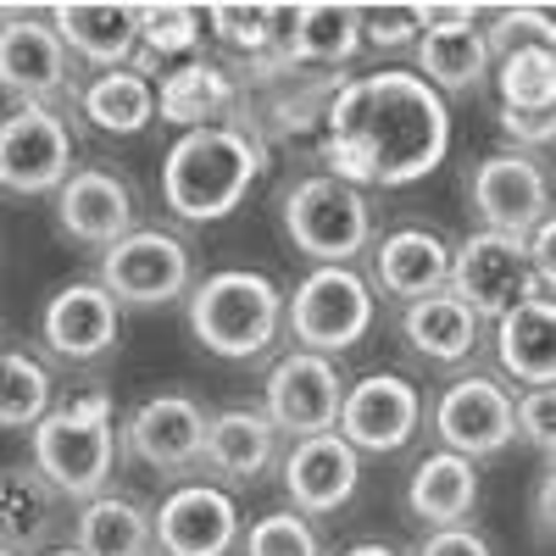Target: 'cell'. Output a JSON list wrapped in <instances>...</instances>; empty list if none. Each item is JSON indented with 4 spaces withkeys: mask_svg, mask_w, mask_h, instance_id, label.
Here are the masks:
<instances>
[{
    "mask_svg": "<svg viewBox=\"0 0 556 556\" xmlns=\"http://www.w3.org/2000/svg\"><path fill=\"white\" fill-rule=\"evenodd\" d=\"M523 251H529V267H534L540 285H556V223L551 217H540L523 235Z\"/></svg>",
    "mask_w": 556,
    "mask_h": 556,
    "instance_id": "60d3db41",
    "label": "cell"
},
{
    "mask_svg": "<svg viewBox=\"0 0 556 556\" xmlns=\"http://www.w3.org/2000/svg\"><path fill=\"white\" fill-rule=\"evenodd\" d=\"M401 334L417 356H429L440 367H456V362H468L473 345H479V317L462 306L451 290L429 295V301H412L406 317H401Z\"/></svg>",
    "mask_w": 556,
    "mask_h": 556,
    "instance_id": "f1b7e54d",
    "label": "cell"
},
{
    "mask_svg": "<svg viewBox=\"0 0 556 556\" xmlns=\"http://www.w3.org/2000/svg\"><path fill=\"white\" fill-rule=\"evenodd\" d=\"M0 556H17V551H7V545H0Z\"/></svg>",
    "mask_w": 556,
    "mask_h": 556,
    "instance_id": "bcb514c9",
    "label": "cell"
},
{
    "mask_svg": "<svg viewBox=\"0 0 556 556\" xmlns=\"http://www.w3.org/2000/svg\"><path fill=\"white\" fill-rule=\"evenodd\" d=\"M184 312H190L195 345L223 362L262 356L285 329V295H278L267 273H251V267H223L201 278V285H190Z\"/></svg>",
    "mask_w": 556,
    "mask_h": 556,
    "instance_id": "3957f363",
    "label": "cell"
},
{
    "mask_svg": "<svg viewBox=\"0 0 556 556\" xmlns=\"http://www.w3.org/2000/svg\"><path fill=\"white\" fill-rule=\"evenodd\" d=\"M513 434L529 440L540 456H551V445H556V395L551 390H523V401H513Z\"/></svg>",
    "mask_w": 556,
    "mask_h": 556,
    "instance_id": "74e56055",
    "label": "cell"
},
{
    "mask_svg": "<svg viewBox=\"0 0 556 556\" xmlns=\"http://www.w3.org/2000/svg\"><path fill=\"white\" fill-rule=\"evenodd\" d=\"M285 323L301 351L334 362L374 329V285L356 267H312L285 295Z\"/></svg>",
    "mask_w": 556,
    "mask_h": 556,
    "instance_id": "8992f818",
    "label": "cell"
},
{
    "mask_svg": "<svg viewBox=\"0 0 556 556\" xmlns=\"http://www.w3.org/2000/svg\"><path fill=\"white\" fill-rule=\"evenodd\" d=\"M445 290H451L462 306H468L479 323H495L501 312H513V306L529 301V295L556 301V285H540V278H534L523 240L490 235V228H479V235H468V240L451 251V278H445Z\"/></svg>",
    "mask_w": 556,
    "mask_h": 556,
    "instance_id": "52a82bcc",
    "label": "cell"
},
{
    "mask_svg": "<svg viewBox=\"0 0 556 556\" xmlns=\"http://www.w3.org/2000/svg\"><path fill=\"white\" fill-rule=\"evenodd\" d=\"M45 412H51V374L23 351H0V429H34Z\"/></svg>",
    "mask_w": 556,
    "mask_h": 556,
    "instance_id": "836d02e7",
    "label": "cell"
},
{
    "mask_svg": "<svg viewBox=\"0 0 556 556\" xmlns=\"http://www.w3.org/2000/svg\"><path fill=\"white\" fill-rule=\"evenodd\" d=\"M495 356H501V374L518 379L523 390H551L556 384V301L529 295L513 312H501Z\"/></svg>",
    "mask_w": 556,
    "mask_h": 556,
    "instance_id": "7402d4cb",
    "label": "cell"
},
{
    "mask_svg": "<svg viewBox=\"0 0 556 556\" xmlns=\"http://www.w3.org/2000/svg\"><path fill=\"white\" fill-rule=\"evenodd\" d=\"M362 45H379V51H406V45H417L412 7H362Z\"/></svg>",
    "mask_w": 556,
    "mask_h": 556,
    "instance_id": "f35d334b",
    "label": "cell"
},
{
    "mask_svg": "<svg viewBox=\"0 0 556 556\" xmlns=\"http://www.w3.org/2000/svg\"><path fill=\"white\" fill-rule=\"evenodd\" d=\"M51 506H56V490L34 468H0V545L17 556L34 551L51 534Z\"/></svg>",
    "mask_w": 556,
    "mask_h": 556,
    "instance_id": "1f68e13d",
    "label": "cell"
},
{
    "mask_svg": "<svg viewBox=\"0 0 556 556\" xmlns=\"http://www.w3.org/2000/svg\"><path fill=\"white\" fill-rule=\"evenodd\" d=\"M490 56H513L523 45H551V12L545 7H506L495 28H484Z\"/></svg>",
    "mask_w": 556,
    "mask_h": 556,
    "instance_id": "8d00e7d4",
    "label": "cell"
},
{
    "mask_svg": "<svg viewBox=\"0 0 556 556\" xmlns=\"http://www.w3.org/2000/svg\"><path fill=\"white\" fill-rule=\"evenodd\" d=\"M495 89H501V112L551 117V106H556V56H551V45H523V51L501 56Z\"/></svg>",
    "mask_w": 556,
    "mask_h": 556,
    "instance_id": "d6a6232c",
    "label": "cell"
},
{
    "mask_svg": "<svg viewBox=\"0 0 556 556\" xmlns=\"http://www.w3.org/2000/svg\"><path fill=\"white\" fill-rule=\"evenodd\" d=\"M262 417L273 424V434H334L340 424V401H345V384H340V367L329 356H312V351H295L285 356L267 374V390H262Z\"/></svg>",
    "mask_w": 556,
    "mask_h": 556,
    "instance_id": "30bf717a",
    "label": "cell"
},
{
    "mask_svg": "<svg viewBox=\"0 0 556 556\" xmlns=\"http://www.w3.org/2000/svg\"><path fill=\"white\" fill-rule=\"evenodd\" d=\"M96 285L117 306H167L190 295V251L184 240L162 235V228H134L101 256Z\"/></svg>",
    "mask_w": 556,
    "mask_h": 556,
    "instance_id": "ba28073f",
    "label": "cell"
},
{
    "mask_svg": "<svg viewBox=\"0 0 556 556\" xmlns=\"http://www.w3.org/2000/svg\"><path fill=\"white\" fill-rule=\"evenodd\" d=\"M45 23L56 28L67 56L96 62L101 73L128 67L139 51V7H123V0H62Z\"/></svg>",
    "mask_w": 556,
    "mask_h": 556,
    "instance_id": "44dd1931",
    "label": "cell"
},
{
    "mask_svg": "<svg viewBox=\"0 0 556 556\" xmlns=\"http://www.w3.org/2000/svg\"><path fill=\"white\" fill-rule=\"evenodd\" d=\"M285 235L317 267H351V256L374 245V206L356 184L312 173L285 190Z\"/></svg>",
    "mask_w": 556,
    "mask_h": 556,
    "instance_id": "5b68a950",
    "label": "cell"
},
{
    "mask_svg": "<svg viewBox=\"0 0 556 556\" xmlns=\"http://www.w3.org/2000/svg\"><path fill=\"white\" fill-rule=\"evenodd\" d=\"M479 506V468L468 456H451V451H434L412 468L406 479V513L429 529H456L468 523Z\"/></svg>",
    "mask_w": 556,
    "mask_h": 556,
    "instance_id": "cb8c5ba5",
    "label": "cell"
},
{
    "mask_svg": "<svg viewBox=\"0 0 556 556\" xmlns=\"http://www.w3.org/2000/svg\"><path fill=\"white\" fill-rule=\"evenodd\" d=\"M73 173V134L51 106H17L0 117V190L12 195H45L62 190Z\"/></svg>",
    "mask_w": 556,
    "mask_h": 556,
    "instance_id": "7c38bea8",
    "label": "cell"
},
{
    "mask_svg": "<svg viewBox=\"0 0 556 556\" xmlns=\"http://www.w3.org/2000/svg\"><path fill=\"white\" fill-rule=\"evenodd\" d=\"M78 106H84L89 123L106 128V134H146L151 117H156L151 73H139V67H112V73H101V78L84 84Z\"/></svg>",
    "mask_w": 556,
    "mask_h": 556,
    "instance_id": "4dcf8cb0",
    "label": "cell"
},
{
    "mask_svg": "<svg viewBox=\"0 0 556 556\" xmlns=\"http://www.w3.org/2000/svg\"><path fill=\"white\" fill-rule=\"evenodd\" d=\"M412 556H495V551H490V540L479 529L456 523V529H429L424 545H417Z\"/></svg>",
    "mask_w": 556,
    "mask_h": 556,
    "instance_id": "ab89813d",
    "label": "cell"
},
{
    "mask_svg": "<svg viewBox=\"0 0 556 556\" xmlns=\"http://www.w3.org/2000/svg\"><path fill=\"white\" fill-rule=\"evenodd\" d=\"M445 278H451V245L429 228H395L374 251V285L406 306L440 295Z\"/></svg>",
    "mask_w": 556,
    "mask_h": 556,
    "instance_id": "603a6c76",
    "label": "cell"
},
{
    "mask_svg": "<svg viewBox=\"0 0 556 556\" xmlns=\"http://www.w3.org/2000/svg\"><path fill=\"white\" fill-rule=\"evenodd\" d=\"M267 167V146L245 123H217V128H190L162 162V201L184 223H217L228 217L251 184Z\"/></svg>",
    "mask_w": 556,
    "mask_h": 556,
    "instance_id": "7a4b0ae2",
    "label": "cell"
},
{
    "mask_svg": "<svg viewBox=\"0 0 556 556\" xmlns=\"http://www.w3.org/2000/svg\"><path fill=\"white\" fill-rule=\"evenodd\" d=\"M45 556H84V551H73V545H56V551H45Z\"/></svg>",
    "mask_w": 556,
    "mask_h": 556,
    "instance_id": "f6af8a7d",
    "label": "cell"
},
{
    "mask_svg": "<svg viewBox=\"0 0 556 556\" xmlns=\"http://www.w3.org/2000/svg\"><path fill=\"white\" fill-rule=\"evenodd\" d=\"M67 51L39 12H0V89L23 106H45L67 89Z\"/></svg>",
    "mask_w": 556,
    "mask_h": 556,
    "instance_id": "2e32d148",
    "label": "cell"
},
{
    "mask_svg": "<svg viewBox=\"0 0 556 556\" xmlns=\"http://www.w3.org/2000/svg\"><path fill=\"white\" fill-rule=\"evenodd\" d=\"M534 534L551 540V479H540V495H534Z\"/></svg>",
    "mask_w": 556,
    "mask_h": 556,
    "instance_id": "7bdbcfd3",
    "label": "cell"
},
{
    "mask_svg": "<svg viewBox=\"0 0 556 556\" xmlns=\"http://www.w3.org/2000/svg\"><path fill=\"white\" fill-rule=\"evenodd\" d=\"M417 424H424V395H417L412 379L401 374H367L345 390L340 401V424L334 434L362 456H390L401 445H412Z\"/></svg>",
    "mask_w": 556,
    "mask_h": 556,
    "instance_id": "8fae6325",
    "label": "cell"
},
{
    "mask_svg": "<svg viewBox=\"0 0 556 556\" xmlns=\"http://www.w3.org/2000/svg\"><path fill=\"white\" fill-rule=\"evenodd\" d=\"M156 112L167 123H178L184 134L190 128H217L240 112V78L217 67V62H184L162 78L156 89Z\"/></svg>",
    "mask_w": 556,
    "mask_h": 556,
    "instance_id": "d4e9b609",
    "label": "cell"
},
{
    "mask_svg": "<svg viewBox=\"0 0 556 556\" xmlns=\"http://www.w3.org/2000/svg\"><path fill=\"white\" fill-rule=\"evenodd\" d=\"M434 434L451 456H468L473 468L484 456H501L506 445H513V395H506L495 379L484 374H468V379H456L440 406H434Z\"/></svg>",
    "mask_w": 556,
    "mask_h": 556,
    "instance_id": "5bb4252c",
    "label": "cell"
},
{
    "mask_svg": "<svg viewBox=\"0 0 556 556\" xmlns=\"http://www.w3.org/2000/svg\"><path fill=\"white\" fill-rule=\"evenodd\" d=\"M117 323H123L117 301L101 285L78 278V285H62L51 301H45L39 334H45V345H51L62 362H96V356L112 351Z\"/></svg>",
    "mask_w": 556,
    "mask_h": 556,
    "instance_id": "ffe728a7",
    "label": "cell"
},
{
    "mask_svg": "<svg viewBox=\"0 0 556 556\" xmlns=\"http://www.w3.org/2000/svg\"><path fill=\"white\" fill-rule=\"evenodd\" d=\"M73 551H84V556H151V513L128 495L84 501Z\"/></svg>",
    "mask_w": 556,
    "mask_h": 556,
    "instance_id": "f546056e",
    "label": "cell"
},
{
    "mask_svg": "<svg viewBox=\"0 0 556 556\" xmlns=\"http://www.w3.org/2000/svg\"><path fill=\"white\" fill-rule=\"evenodd\" d=\"M56 223L67 240L106 251L123 235H134V190L106 167H78L56 190Z\"/></svg>",
    "mask_w": 556,
    "mask_h": 556,
    "instance_id": "d6986e66",
    "label": "cell"
},
{
    "mask_svg": "<svg viewBox=\"0 0 556 556\" xmlns=\"http://www.w3.org/2000/svg\"><path fill=\"white\" fill-rule=\"evenodd\" d=\"M417 17V78H424L434 96H456V89H473L490 73V45L479 28L473 7H412Z\"/></svg>",
    "mask_w": 556,
    "mask_h": 556,
    "instance_id": "9c48e42d",
    "label": "cell"
},
{
    "mask_svg": "<svg viewBox=\"0 0 556 556\" xmlns=\"http://www.w3.org/2000/svg\"><path fill=\"white\" fill-rule=\"evenodd\" d=\"M201 28H206L201 7H184V0H173V7H139V51H146L139 73L162 56H190L201 45Z\"/></svg>",
    "mask_w": 556,
    "mask_h": 556,
    "instance_id": "e575fe53",
    "label": "cell"
},
{
    "mask_svg": "<svg viewBox=\"0 0 556 556\" xmlns=\"http://www.w3.org/2000/svg\"><path fill=\"white\" fill-rule=\"evenodd\" d=\"M117 468V424H112V395H78L67 406H51L34 424V473L67 501H96L106 495Z\"/></svg>",
    "mask_w": 556,
    "mask_h": 556,
    "instance_id": "277c9868",
    "label": "cell"
},
{
    "mask_svg": "<svg viewBox=\"0 0 556 556\" xmlns=\"http://www.w3.org/2000/svg\"><path fill=\"white\" fill-rule=\"evenodd\" d=\"M451 151V112L417 73H367L323 106L329 173L356 190H401L429 178Z\"/></svg>",
    "mask_w": 556,
    "mask_h": 556,
    "instance_id": "6da1fadb",
    "label": "cell"
},
{
    "mask_svg": "<svg viewBox=\"0 0 556 556\" xmlns=\"http://www.w3.org/2000/svg\"><path fill=\"white\" fill-rule=\"evenodd\" d=\"M345 556H401V551H390V545H379V540H362V545H351Z\"/></svg>",
    "mask_w": 556,
    "mask_h": 556,
    "instance_id": "ee69618b",
    "label": "cell"
},
{
    "mask_svg": "<svg viewBox=\"0 0 556 556\" xmlns=\"http://www.w3.org/2000/svg\"><path fill=\"white\" fill-rule=\"evenodd\" d=\"M362 51V7H340V0H312V7H290L285 28V67H340Z\"/></svg>",
    "mask_w": 556,
    "mask_h": 556,
    "instance_id": "4316f807",
    "label": "cell"
},
{
    "mask_svg": "<svg viewBox=\"0 0 556 556\" xmlns=\"http://www.w3.org/2000/svg\"><path fill=\"white\" fill-rule=\"evenodd\" d=\"M240 540V506L217 484H178L151 513V545L162 556H228Z\"/></svg>",
    "mask_w": 556,
    "mask_h": 556,
    "instance_id": "4fadbf2b",
    "label": "cell"
},
{
    "mask_svg": "<svg viewBox=\"0 0 556 556\" xmlns=\"http://www.w3.org/2000/svg\"><path fill=\"white\" fill-rule=\"evenodd\" d=\"M278 456V434L262 412H217L206 417V445H201V468H212L217 479H235V484H251L273 468Z\"/></svg>",
    "mask_w": 556,
    "mask_h": 556,
    "instance_id": "484cf974",
    "label": "cell"
},
{
    "mask_svg": "<svg viewBox=\"0 0 556 556\" xmlns=\"http://www.w3.org/2000/svg\"><path fill=\"white\" fill-rule=\"evenodd\" d=\"M501 128L513 146H551V117H523V112H501Z\"/></svg>",
    "mask_w": 556,
    "mask_h": 556,
    "instance_id": "b9f144b4",
    "label": "cell"
},
{
    "mask_svg": "<svg viewBox=\"0 0 556 556\" xmlns=\"http://www.w3.org/2000/svg\"><path fill=\"white\" fill-rule=\"evenodd\" d=\"M201 445H206V412L195 395H151L139 401L128 417V451L156 473H190L201 468Z\"/></svg>",
    "mask_w": 556,
    "mask_h": 556,
    "instance_id": "e0dca14e",
    "label": "cell"
},
{
    "mask_svg": "<svg viewBox=\"0 0 556 556\" xmlns=\"http://www.w3.org/2000/svg\"><path fill=\"white\" fill-rule=\"evenodd\" d=\"M245 556H323V540H317L312 518H301V513H267L251 523Z\"/></svg>",
    "mask_w": 556,
    "mask_h": 556,
    "instance_id": "d590c367",
    "label": "cell"
},
{
    "mask_svg": "<svg viewBox=\"0 0 556 556\" xmlns=\"http://www.w3.org/2000/svg\"><path fill=\"white\" fill-rule=\"evenodd\" d=\"M362 479V456L340 434H306L285 456V495L295 501L290 513L301 518H329L356 495Z\"/></svg>",
    "mask_w": 556,
    "mask_h": 556,
    "instance_id": "ac0fdd59",
    "label": "cell"
},
{
    "mask_svg": "<svg viewBox=\"0 0 556 556\" xmlns=\"http://www.w3.org/2000/svg\"><path fill=\"white\" fill-rule=\"evenodd\" d=\"M473 206L490 235L523 240L540 217H551V178L529 151H495L473 173Z\"/></svg>",
    "mask_w": 556,
    "mask_h": 556,
    "instance_id": "9a60e30c",
    "label": "cell"
},
{
    "mask_svg": "<svg viewBox=\"0 0 556 556\" xmlns=\"http://www.w3.org/2000/svg\"><path fill=\"white\" fill-rule=\"evenodd\" d=\"M201 17L212 23V34L228 45V51L251 56V73H262V78L285 73L290 7H240V0H217V7H201Z\"/></svg>",
    "mask_w": 556,
    "mask_h": 556,
    "instance_id": "83f0119b",
    "label": "cell"
}]
</instances>
